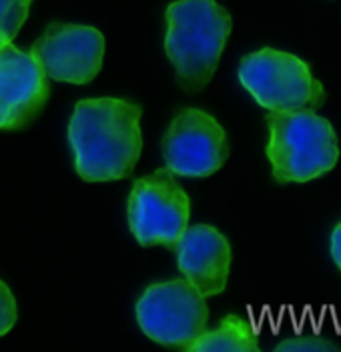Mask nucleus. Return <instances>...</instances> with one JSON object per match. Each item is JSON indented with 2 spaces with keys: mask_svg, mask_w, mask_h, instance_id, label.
Segmentation results:
<instances>
[{
  "mask_svg": "<svg viewBox=\"0 0 341 352\" xmlns=\"http://www.w3.org/2000/svg\"><path fill=\"white\" fill-rule=\"evenodd\" d=\"M277 352H331L340 351V346L321 336V334H296V336H289L287 340H281L277 346Z\"/></svg>",
  "mask_w": 341,
  "mask_h": 352,
  "instance_id": "nucleus-13",
  "label": "nucleus"
},
{
  "mask_svg": "<svg viewBox=\"0 0 341 352\" xmlns=\"http://www.w3.org/2000/svg\"><path fill=\"white\" fill-rule=\"evenodd\" d=\"M265 124L269 134L265 156L275 182H309L338 166V132L318 110H269Z\"/></svg>",
  "mask_w": 341,
  "mask_h": 352,
  "instance_id": "nucleus-3",
  "label": "nucleus"
},
{
  "mask_svg": "<svg viewBox=\"0 0 341 352\" xmlns=\"http://www.w3.org/2000/svg\"><path fill=\"white\" fill-rule=\"evenodd\" d=\"M48 80L68 85L92 82L105 60V36L85 24L52 22L28 50Z\"/></svg>",
  "mask_w": 341,
  "mask_h": 352,
  "instance_id": "nucleus-8",
  "label": "nucleus"
},
{
  "mask_svg": "<svg viewBox=\"0 0 341 352\" xmlns=\"http://www.w3.org/2000/svg\"><path fill=\"white\" fill-rule=\"evenodd\" d=\"M50 80L30 52L0 46V131H24L45 110Z\"/></svg>",
  "mask_w": 341,
  "mask_h": 352,
  "instance_id": "nucleus-9",
  "label": "nucleus"
},
{
  "mask_svg": "<svg viewBox=\"0 0 341 352\" xmlns=\"http://www.w3.org/2000/svg\"><path fill=\"white\" fill-rule=\"evenodd\" d=\"M191 198L167 166L136 178L129 202V230L141 246L173 248L189 226Z\"/></svg>",
  "mask_w": 341,
  "mask_h": 352,
  "instance_id": "nucleus-5",
  "label": "nucleus"
},
{
  "mask_svg": "<svg viewBox=\"0 0 341 352\" xmlns=\"http://www.w3.org/2000/svg\"><path fill=\"white\" fill-rule=\"evenodd\" d=\"M19 318V305L12 290L4 280H0V336L8 334L14 329Z\"/></svg>",
  "mask_w": 341,
  "mask_h": 352,
  "instance_id": "nucleus-14",
  "label": "nucleus"
},
{
  "mask_svg": "<svg viewBox=\"0 0 341 352\" xmlns=\"http://www.w3.org/2000/svg\"><path fill=\"white\" fill-rule=\"evenodd\" d=\"M141 118L143 109L131 98L79 100L67 131L76 175L87 182L131 176L143 153Z\"/></svg>",
  "mask_w": 341,
  "mask_h": 352,
  "instance_id": "nucleus-1",
  "label": "nucleus"
},
{
  "mask_svg": "<svg viewBox=\"0 0 341 352\" xmlns=\"http://www.w3.org/2000/svg\"><path fill=\"white\" fill-rule=\"evenodd\" d=\"M329 254H331V261L341 270V220L333 226V230H331V236H329Z\"/></svg>",
  "mask_w": 341,
  "mask_h": 352,
  "instance_id": "nucleus-15",
  "label": "nucleus"
},
{
  "mask_svg": "<svg viewBox=\"0 0 341 352\" xmlns=\"http://www.w3.org/2000/svg\"><path fill=\"white\" fill-rule=\"evenodd\" d=\"M32 0H0V46L10 44L28 19Z\"/></svg>",
  "mask_w": 341,
  "mask_h": 352,
  "instance_id": "nucleus-12",
  "label": "nucleus"
},
{
  "mask_svg": "<svg viewBox=\"0 0 341 352\" xmlns=\"http://www.w3.org/2000/svg\"><path fill=\"white\" fill-rule=\"evenodd\" d=\"M191 352H259V330L255 322L241 314H227L219 327L203 330V334L189 346Z\"/></svg>",
  "mask_w": 341,
  "mask_h": 352,
  "instance_id": "nucleus-11",
  "label": "nucleus"
},
{
  "mask_svg": "<svg viewBox=\"0 0 341 352\" xmlns=\"http://www.w3.org/2000/svg\"><path fill=\"white\" fill-rule=\"evenodd\" d=\"M135 310L147 338L185 351L203 334L209 320L205 296L185 278L151 285L136 300Z\"/></svg>",
  "mask_w": 341,
  "mask_h": 352,
  "instance_id": "nucleus-6",
  "label": "nucleus"
},
{
  "mask_svg": "<svg viewBox=\"0 0 341 352\" xmlns=\"http://www.w3.org/2000/svg\"><path fill=\"white\" fill-rule=\"evenodd\" d=\"M161 153L165 166L175 176L207 178L227 162V132L209 112L181 109L167 126Z\"/></svg>",
  "mask_w": 341,
  "mask_h": 352,
  "instance_id": "nucleus-7",
  "label": "nucleus"
},
{
  "mask_svg": "<svg viewBox=\"0 0 341 352\" xmlns=\"http://www.w3.org/2000/svg\"><path fill=\"white\" fill-rule=\"evenodd\" d=\"M165 52L177 85L187 92L203 90L215 76L227 46L233 21L217 0H175L165 12Z\"/></svg>",
  "mask_w": 341,
  "mask_h": 352,
  "instance_id": "nucleus-2",
  "label": "nucleus"
},
{
  "mask_svg": "<svg viewBox=\"0 0 341 352\" xmlns=\"http://www.w3.org/2000/svg\"><path fill=\"white\" fill-rule=\"evenodd\" d=\"M173 248L185 280L205 298L217 296L227 288L233 250L221 230L211 224H191Z\"/></svg>",
  "mask_w": 341,
  "mask_h": 352,
  "instance_id": "nucleus-10",
  "label": "nucleus"
},
{
  "mask_svg": "<svg viewBox=\"0 0 341 352\" xmlns=\"http://www.w3.org/2000/svg\"><path fill=\"white\" fill-rule=\"evenodd\" d=\"M237 78L265 110H319L325 88L307 60L279 48H259L241 58Z\"/></svg>",
  "mask_w": 341,
  "mask_h": 352,
  "instance_id": "nucleus-4",
  "label": "nucleus"
}]
</instances>
